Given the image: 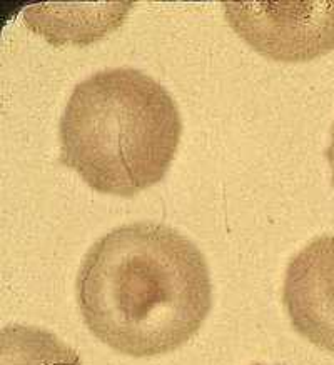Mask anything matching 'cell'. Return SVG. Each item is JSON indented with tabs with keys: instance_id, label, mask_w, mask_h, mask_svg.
<instances>
[{
	"instance_id": "cell-3",
	"label": "cell",
	"mask_w": 334,
	"mask_h": 365,
	"mask_svg": "<svg viewBox=\"0 0 334 365\" xmlns=\"http://www.w3.org/2000/svg\"><path fill=\"white\" fill-rule=\"evenodd\" d=\"M233 31L274 61L306 62L334 48V2H226Z\"/></svg>"
},
{
	"instance_id": "cell-5",
	"label": "cell",
	"mask_w": 334,
	"mask_h": 365,
	"mask_svg": "<svg viewBox=\"0 0 334 365\" xmlns=\"http://www.w3.org/2000/svg\"><path fill=\"white\" fill-rule=\"evenodd\" d=\"M132 4H96V6H41L27 7L24 22L54 46H86L124 24Z\"/></svg>"
},
{
	"instance_id": "cell-8",
	"label": "cell",
	"mask_w": 334,
	"mask_h": 365,
	"mask_svg": "<svg viewBox=\"0 0 334 365\" xmlns=\"http://www.w3.org/2000/svg\"><path fill=\"white\" fill-rule=\"evenodd\" d=\"M250 365H263V364H250Z\"/></svg>"
},
{
	"instance_id": "cell-4",
	"label": "cell",
	"mask_w": 334,
	"mask_h": 365,
	"mask_svg": "<svg viewBox=\"0 0 334 365\" xmlns=\"http://www.w3.org/2000/svg\"><path fill=\"white\" fill-rule=\"evenodd\" d=\"M283 302L299 335L334 352V235L318 237L289 260Z\"/></svg>"
},
{
	"instance_id": "cell-2",
	"label": "cell",
	"mask_w": 334,
	"mask_h": 365,
	"mask_svg": "<svg viewBox=\"0 0 334 365\" xmlns=\"http://www.w3.org/2000/svg\"><path fill=\"white\" fill-rule=\"evenodd\" d=\"M183 120L171 93L137 68H106L79 82L59 124V162L91 189L134 197L164 175Z\"/></svg>"
},
{
	"instance_id": "cell-6",
	"label": "cell",
	"mask_w": 334,
	"mask_h": 365,
	"mask_svg": "<svg viewBox=\"0 0 334 365\" xmlns=\"http://www.w3.org/2000/svg\"><path fill=\"white\" fill-rule=\"evenodd\" d=\"M0 365H82L77 352L56 335L31 325L0 332Z\"/></svg>"
},
{
	"instance_id": "cell-7",
	"label": "cell",
	"mask_w": 334,
	"mask_h": 365,
	"mask_svg": "<svg viewBox=\"0 0 334 365\" xmlns=\"http://www.w3.org/2000/svg\"><path fill=\"white\" fill-rule=\"evenodd\" d=\"M324 157H326L329 169H331V185L334 187V122L331 125V144H329L328 149L324 150Z\"/></svg>"
},
{
	"instance_id": "cell-1",
	"label": "cell",
	"mask_w": 334,
	"mask_h": 365,
	"mask_svg": "<svg viewBox=\"0 0 334 365\" xmlns=\"http://www.w3.org/2000/svg\"><path fill=\"white\" fill-rule=\"evenodd\" d=\"M87 329L116 352L154 357L183 347L208 317V262L188 237L136 222L101 237L76 282Z\"/></svg>"
}]
</instances>
